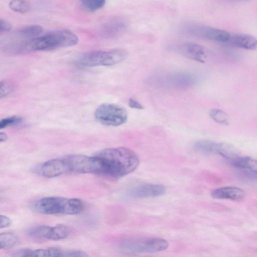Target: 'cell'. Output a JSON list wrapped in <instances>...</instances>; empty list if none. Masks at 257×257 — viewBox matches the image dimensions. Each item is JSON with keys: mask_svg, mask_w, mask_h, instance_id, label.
Returning a JSON list of instances; mask_svg holds the SVG:
<instances>
[{"mask_svg": "<svg viewBox=\"0 0 257 257\" xmlns=\"http://www.w3.org/2000/svg\"><path fill=\"white\" fill-rule=\"evenodd\" d=\"M82 7L90 12L97 11L105 5L106 0H79Z\"/></svg>", "mask_w": 257, "mask_h": 257, "instance_id": "cell-22", "label": "cell"}, {"mask_svg": "<svg viewBox=\"0 0 257 257\" xmlns=\"http://www.w3.org/2000/svg\"><path fill=\"white\" fill-rule=\"evenodd\" d=\"M94 116L98 121L104 125L117 126L126 122L127 112L122 107L105 103L96 108Z\"/></svg>", "mask_w": 257, "mask_h": 257, "instance_id": "cell-6", "label": "cell"}, {"mask_svg": "<svg viewBox=\"0 0 257 257\" xmlns=\"http://www.w3.org/2000/svg\"><path fill=\"white\" fill-rule=\"evenodd\" d=\"M217 154L229 161L240 156L239 152L237 148L233 145L227 143H217Z\"/></svg>", "mask_w": 257, "mask_h": 257, "instance_id": "cell-17", "label": "cell"}, {"mask_svg": "<svg viewBox=\"0 0 257 257\" xmlns=\"http://www.w3.org/2000/svg\"><path fill=\"white\" fill-rule=\"evenodd\" d=\"M22 121V118L18 116H12L4 118L0 121V128L3 129L8 126L19 124Z\"/></svg>", "mask_w": 257, "mask_h": 257, "instance_id": "cell-25", "label": "cell"}, {"mask_svg": "<svg viewBox=\"0 0 257 257\" xmlns=\"http://www.w3.org/2000/svg\"><path fill=\"white\" fill-rule=\"evenodd\" d=\"M43 28L38 25L26 26L14 32L9 37L16 40H25L36 37L42 33Z\"/></svg>", "mask_w": 257, "mask_h": 257, "instance_id": "cell-15", "label": "cell"}, {"mask_svg": "<svg viewBox=\"0 0 257 257\" xmlns=\"http://www.w3.org/2000/svg\"><path fill=\"white\" fill-rule=\"evenodd\" d=\"M130 107L137 109H143L144 106L137 100L133 98H130L128 101Z\"/></svg>", "mask_w": 257, "mask_h": 257, "instance_id": "cell-30", "label": "cell"}, {"mask_svg": "<svg viewBox=\"0 0 257 257\" xmlns=\"http://www.w3.org/2000/svg\"><path fill=\"white\" fill-rule=\"evenodd\" d=\"M128 24L125 18L122 17H115L103 25L101 33L107 37H115L124 32Z\"/></svg>", "mask_w": 257, "mask_h": 257, "instance_id": "cell-12", "label": "cell"}, {"mask_svg": "<svg viewBox=\"0 0 257 257\" xmlns=\"http://www.w3.org/2000/svg\"><path fill=\"white\" fill-rule=\"evenodd\" d=\"M183 56L195 61L204 63L207 57L205 48L197 44L186 42L179 44L175 48Z\"/></svg>", "mask_w": 257, "mask_h": 257, "instance_id": "cell-10", "label": "cell"}, {"mask_svg": "<svg viewBox=\"0 0 257 257\" xmlns=\"http://www.w3.org/2000/svg\"><path fill=\"white\" fill-rule=\"evenodd\" d=\"M19 239L14 233L7 232H3L0 234L1 249H9L18 244Z\"/></svg>", "mask_w": 257, "mask_h": 257, "instance_id": "cell-21", "label": "cell"}, {"mask_svg": "<svg viewBox=\"0 0 257 257\" xmlns=\"http://www.w3.org/2000/svg\"><path fill=\"white\" fill-rule=\"evenodd\" d=\"M211 196L217 199H227L232 201L242 200L245 196V191L242 189L232 186L218 188L211 193Z\"/></svg>", "mask_w": 257, "mask_h": 257, "instance_id": "cell-13", "label": "cell"}, {"mask_svg": "<svg viewBox=\"0 0 257 257\" xmlns=\"http://www.w3.org/2000/svg\"><path fill=\"white\" fill-rule=\"evenodd\" d=\"M166 192V188L163 185L156 184H142L131 189L127 193V195L134 198H144L160 196Z\"/></svg>", "mask_w": 257, "mask_h": 257, "instance_id": "cell-11", "label": "cell"}, {"mask_svg": "<svg viewBox=\"0 0 257 257\" xmlns=\"http://www.w3.org/2000/svg\"><path fill=\"white\" fill-rule=\"evenodd\" d=\"M34 171L44 177L53 178L69 172V170L64 158L52 159L38 165L34 168Z\"/></svg>", "mask_w": 257, "mask_h": 257, "instance_id": "cell-9", "label": "cell"}, {"mask_svg": "<svg viewBox=\"0 0 257 257\" xmlns=\"http://www.w3.org/2000/svg\"><path fill=\"white\" fill-rule=\"evenodd\" d=\"M88 255L85 252L78 250H64L63 256L85 257Z\"/></svg>", "mask_w": 257, "mask_h": 257, "instance_id": "cell-27", "label": "cell"}, {"mask_svg": "<svg viewBox=\"0 0 257 257\" xmlns=\"http://www.w3.org/2000/svg\"><path fill=\"white\" fill-rule=\"evenodd\" d=\"M7 135L4 133H0V141L1 143L5 142L7 140Z\"/></svg>", "mask_w": 257, "mask_h": 257, "instance_id": "cell-31", "label": "cell"}, {"mask_svg": "<svg viewBox=\"0 0 257 257\" xmlns=\"http://www.w3.org/2000/svg\"><path fill=\"white\" fill-rule=\"evenodd\" d=\"M232 1H248L250 0H232Z\"/></svg>", "mask_w": 257, "mask_h": 257, "instance_id": "cell-32", "label": "cell"}, {"mask_svg": "<svg viewBox=\"0 0 257 257\" xmlns=\"http://www.w3.org/2000/svg\"><path fill=\"white\" fill-rule=\"evenodd\" d=\"M30 208L43 214L76 215L84 210L83 201L78 198L46 197L32 201Z\"/></svg>", "mask_w": 257, "mask_h": 257, "instance_id": "cell-3", "label": "cell"}, {"mask_svg": "<svg viewBox=\"0 0 257 257\" xmlns=\"http://www.w3.org/2000/svg\"><path fill=\"white\" fill-rule=\"evenodd\" d=\"M9 7L15 12L24 13L29 11L31 5L26 0H12L9 3Z\"/></svg>", "mask_w": 257, "mask_h": 257, "instance_id": "cell-24", "label": "cell"}, {"mask_svg": "<svg viewBox=\"0 0 257 257\" xmlns=\"http://www.w3.org/2000/svg\"><path fill=\"white\" fill-rule=\"evenodd\" d=\"M209 115L217 123L223 125H227L229 123V116L223 110L212 109L210 110Z\"/></svg>", "mask_w": 257, "mask_h": 257, "instance_id": "cell-23", "label": "cell"}, {"mask_svg": "<svg viewBox=\"0 0 257 257\" xmlns=\"http://www.w3.org/2000/svg\"><path fill=\"white\" fill-rule=\"evenodd\" d=\"M13 84L8 81H4L1 83V97H5L8 95L13 89Z\"/></svg>", "mask_w": 257, "mask_h": 257, "instance_id": "cell-26", "label": "cell"}, {"mask_svg": "<svg viewBox=\"0 0 257 257\" xmlns=\"http://www.w3.org/2000/svg\"><path fill=\"white\" fill-rule=\"evenodd\" d=\"M225 44L246 50L257 49V39L247 34H230L229 39Z\"/></svg>", "mask_w": 257, "mask_h": 257, "instance_id": "cell-14", "label": "cell"}, {"mask_svg": "<svg viewBox=\"0 0 257 257\" xmlns=\"http://www.w3.org/2000/svg\"><path fill=\"white\" fill-rule=\"evenodd\" d=\"M69 172L78 173H93L97 174L98 170V162L94 156L89 157L82 155H72L64 158Z\"/></svg>", "mask_w": 257, "mask_h": 257, "instance_id": "cell-8", "label": "cell"}, {"mask_svg": "<svg viewBox=\"0 0 257 257\" xmlns=\"http://www.w3.org/2000/svg\"><path fill=\"white\" fill-rule=\"evenodd\" d=\"M233 167L241 171L257 170V160L248 156H240L230 161Z\"/></svg>", "mask_w": 257, "mask_h": 257, "instance_id": "cell-16", "label": "cell"}, {"mask_svg": "<svg viewBox=\"0 0 257 257\" xmlns=\"http://www.w3.org/2000/svg\"><path fill=\"white\" fill-rule=\"evenodd\" d=\"M184 28L186 33L194 37L224 44L230 36L225 30L207 26L189 25Z\"/></svg>", "mask_w": 257, "mask_h": 257, "instance_id": "cell-7", "label": "cell"}, {"mask_svg": "<svg viewBox=\"0 0 257 257\" xmlns=\"http://www.w3.org/2000/svg\"><path fill=\"white\" fill-rule=\"evenodd\" d=\"M12 27L10 24L5 20H0V32L1 33L9 32L11 30Z\"/></svg>", "mask_w": 257, "mask_h": 257, "instance_id": "cell-28", "label": "cell"}, {"mask_svg": "<svg viewBox=\"0 0 257 257\" xmlns=\"http://www.w3.org/2000/svg\"><path fill=\"white\" fill-rule=\"evenodd\" d=\"M69 233L67 226L63 224H57L51 227L47 236V239L59 240L66 238Z\"/></svg>", "mask_w": 257, "mask_h": 257, "instance_id": "cell-19", "label": "cell"}, {"mask_svg": "<svg viewBox=\"0 0 257 257\" xmlns=\"http://www.w3.org/2000/svg\"><path fill=\"white\" fill-rule=\"evenodd\" d=\"M168 242L158 238H141L126 240L119 246L121 250L131 253H150L166 250Z\"/></svg>", "mask_w": 257, "mask_h": 257, "instance_id": "cell-5", "label": "cell"}, {"mask_svg": "<svg viewBox=\"0 0 257 257\" xmlns=\"http://www.w3.org/2000/svg\"><path fill=\"white\" fill-rule=\"evenodd\" d=\"M94 156L99 162L97 175L112 178H118L132 173L140 162L133 151L122 147L105 149Z\"/></svg>", "mask_w": 257, "mask_h": 257, "instance_id": "cell-2", "label": "cell"}, {"mask_svg": "<svg viewBox=\"0 0 257 257\" xmlns=\"http://www.w3.org/2000/svg\"><path fill=\"white\" fill-rule=\"evenodd\" d=\"M78 41V36L73 32L57 30L31 39L13 41L9 44L8 51L13 53L51 51L74 46Z\"/></svg>", "mask_w": 257, "mask_h": 257, "instance_id": "cell-1", "label": "cell"}, {"mask_svg": "<svg viewBox=\"0 0 257 257\" xmlns=\"http://www.w3.org/2000/svg\"><path fill=\"white\" fill-rule=\"evenodd\" d=\"M126 55V52L120 49L91 51L78 55L75 63L81 67L112 66L122 61Z\"/></svg>", "mask_w": 257, "mask_h": 257, "instance_id": "cell-4", "label": "cell"}, {"mask_svg": "<svg viewBox=\"0 0 257 257\" xmlns=\"http://www.w3.org/2000/svg\"><path fill=\"white\" fill-rule=\"evenodd\" d=\"M51 226L46 225H36L27 230L28 235L36 239H47Z\"/></svg>", "mask_w": 257, "mask_h": 257, "instance_id": "cell-20", "label": "cell"}, {"mask_svg": "<svg viewBox=\"0 0 257 257\" xmlns=\"http://www.w3.org/2000/svg\"><path fill=\"white\" fill-rule=\"evenodd\" d=\"M217 143L208 140H201L194 145L198 152L205 155L217 154Z\"/></svg>", "mask_w": 257, "mask_h": 257, "instance_id": "cell-18", "label": "cell"}, {"mask_svg": "<svg viewBox=\"0 0 257 257\" xmlns=\"http://www.w3.org/2000/svg\"><path fill=\"white\" fill-rule=\"evenodd\" d=\"M12 224L11 219L5 215H1L0 228H5L11 225Z\"/></svg>", "mask_w": 257, "mask_h": 257, "instance_id": "cell-29", "label": "cell"}]
</instances>
